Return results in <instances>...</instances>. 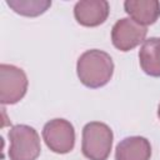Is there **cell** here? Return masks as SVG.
<instances>
[{
    "instance_id": "cell-8",
    "label": "cell",
    "mask_w": 160,
    "mask_h": 160,
    "mask_svg": "<svg viewBox=\"0 0 160 160\" xmlns=\"http://www.w3.org/2000/svg\"><path fill=\"white\" fill-rule=\"evenodd\" d=\"M150 141L142 136L125 138L115 149V160H150Z\"/></svg>"
},
{
    "instance_id": "cell-1",
    "label": "cell",
    "mask_w": 160,
    "mask_h": 160,
    "mask_svg": "<svg viewBox=\"0 0 160 160\" xmlns=\"http://www.w3.org/2000/svg\"><path fill=\"white\" fill-rule=\"evenodd\" d=\"M76 74L82 85L98 89L110 81L114 74V61L106 51L91 49L82 52L78 59Z\"/></svg>"
},
{
    "instance_id": "cell-9",
    "label": "cell",
    "mask_w": 160,
    "mask_h": 160,
    "mask_svg": "<svg viewBox=\"0 0 160 160\" xmlns=\"http://www.w3.org/2000/svg\"><path fill=\"white\" fill-rule=\"evenodd\" d=\"M124 9L130 19L144 26L154 24L160 16V2L158 0H126Z\"/></svg>"
},
{
    "instance_id": "cell-3",
    "label": "cell",
    "mask_w": 160,
    "mask_h": 160,
    "mask_svg": "<svg viewBox=\"0 0 160 160\" xmlns=\"http://www.w3.org/2000/svg\"><path fill=\"white\" fill-rule=\"evenodd\" d=\"M10 140V160H36L41 151L38 131L24 124L14 125L8 132Z\"/></svg>"
},
{
    "instance_id": "cell-5",
    "label": "cell",
    "mask_w": 160,
    "mask_h": 160,
    "mask_svg": "<svg viewBox=\"0 0 160 160\" xmlns=\"http://www.w3.org/2000/svg\"><path fill=\"white\" fill-rule=\"evenodd\" d=\"M42 139L46 146L56 154H68L75 146V130L65 119H52L42 128Z\"/></svg>"
},
{
    "instance_id": "cell-7",
    "label": "cell",
    "mask_w": 160,
    "mask_h": 160,
    "mask_svg": "<svg viewBox=\"0 0 160 160\" xmlns=\"http://www.w3.org/2000/svg\"><path fill=\"white\" fill-rule=\"evenodd\" d=\"M109 12L110 6L105 0H80L74 6V16L76 21L88 28L104 24Z\"/></svg>"
},
{
    "instance_id": "cell-2",
    "label": "cell",
    "mask_w": 160,
    "mask_h": 160,
    "mask_svg": "<svg viewBox=\"0 0 160 160\" xmlns=\"http://www.w3.org/2000/svg\"><path fill=\"white\" fill-rule=\"evenodd\" d=\"M112 130L104 122L91 121L82 128L81 151L89 160H108L112 148Z\"/></svg>"
},
{
    "instance_id": "cell-12",
    "label": "cell",
    "mask_w": 160,
    "mask_h": 160,
    "mask_svg": "<svg viewBox=\"0 0 160 160\" xmlns=\"http://www.w3.org/2000/svg\"><path fill=\"white\" fill-rule=\"evenodd\" d=\"M158 116H159V119H160V104H159V108H158Z\"/></svg>"
},
{
    "instance_id": "cell-6",
    "label": "cell",
    "mask_w": 160,
    "mask_h": 160,
    "mask_svg": "<svg viewBox=\"0 0 160 160\" xmlns=\"http://www.w3.org/2000/svg\"><path fill=\"white\" fill-rule=\"evenodd\" d=\"M148 29L130 18L118 20L111 29L112 45L120 51H130L145 41Z\"/></svg>"
},
{
    "instance_id": "cell-11",
    "label": "cell",
    "mask_w": 160,
    "mask_h": 160,
    "mask_svg": "<svg viewBox=\"0 0 160 160\" xmlns=\"http://www.w3.org/2000/svg\"><path fill=\"white\" fill-rule=\"evenodd\" d=\"M6 4L16 14L30 18L44 14L51 6L50 0H8Z\"/></svg>"
},
{
    "instance_id": "cell-4",
    "label": "cell",
    "mask_w": 160,
    "mask_h": 160,
    "mask_svg": "<svg viewBox=\"0 0 160 160\" xmlns=\"http://www.w3.org/2000/svg\"><path fill=\"white\" fill-rule=\"evenodd\" d=\"M28 76L25 71L15 65H0V102L11 105L19 102L28 90Z\"/></svg>"
},
{
    "instance_id": "cell-10",
    "label": "cell",
    "mask_w": 160,
    "mask_h": 160,
    "mask_svg": "<svg viewBox=\"0 0 160 160\" xmlns=\"http://www.w3.org/2000/svg\"><path fill=\"white\" fill-rule=\"evenodd\" d=\"M139 62L142 71L160 78V38L146 39L139 50Z\"/></svg>"
}]
</instances>
